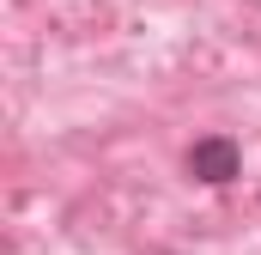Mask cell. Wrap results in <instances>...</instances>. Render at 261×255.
<instances>
[{
	"label": "cell",
	"instance_id": "6da1fadb",
	"mask_svg": "<svg viewBox=\"0 0 261 255\" xmlns=\"http://www.w3.org/2000/svg\"><path fill=\"white\" fill-rule=\"evenodd\" d=\"M189 170H200L206 183H225V176L237 170V158H231V146H225V140H206V146L189 152Z\"/></svg>",
	"mask_w": 261,
	"mask_h": 255
}]
</instances>
